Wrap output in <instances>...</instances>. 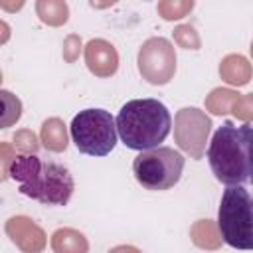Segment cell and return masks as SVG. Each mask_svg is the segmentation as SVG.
I'll return each mask as SVG.
<instances>
[{
	"mask_svg": "<svg viewBox=\"0 0 253 253\" xmlns=\"http://www.w3.org/2000/svg\"><path fill=\"white\" fill-rule=\"evenodd\" d=\"M8 176L18 182L20 194L43 206H65L75 190L73 176L63 164L36 154H16Z\"/></svg>",
	"mask_w": 253,
	"mask_h": 253,
	"instance_id": "1",
	"label": "cell"
},
{
	"mask_svg": "<svg viewBox=\"0 0 253 253\" xmlns=\"http://www.w3.org/2000/svg\"><path fill=\"white\" fill-rule=\"evenodd\" d=\"M172 117L166 105L158 99L126 101L117 115V132L126 148L152 150L170 134Z\"/></svg>",
	"mask_w": 253,
	"mask_h": 253,
	"instance_id": "2",
	"label": "cell"
},
{
	"mask_svg": "<svg viewBox=\"0 0 253 253\" xmlns=\"http://www.w3.org/2000/svg\"><path fill=\"white\" fill-rule=\"evenodd\" d=\"M217 231L233 249H253V198L243 186H227L219 210Z\"/></svg>",
	"mask_w": 253,
	"mask_h": 253,
	"instance_id": "3",
	"label": "cell"
},
{
	"mask_svg": "<svg viewBox=\"0 0 253 253\" xmlns=\"http://www.w3.org/2000/svg\"><path fill=\"white\" fill-rule=\"evenodd\" d=\"M208 162L215 180L225 186H243L249 182L241 132L231 121H225L213 132L208 146Z\"/></svg>",
	"mask_w": 253,
	"mask_h": 253,
	"instance_id": "4",
	"label": "cell"
},
{
	"mask_svg": "<svg viewBox=\"0 0 253 253\" xmlns=\"http://www.w3.org/2000/svg\"><path fill=\"white\" fill-rule=\"evenodd\" d=\"M71 138L81 154L107 156L117 144V119L105 109L79 111L69 126Z\"/></svg>",
	"mask_w": 253,
	"mask_h": 253,
	"instance_id": "5",
	"label": "cell"
},
{
	"mask_svg": "<svg viewBox=\"0 0 253 253\" xmlns=\"http://www.w3.org/2000/svg\"><path fill=\"white\" fill-rule=\"evenodd\" d=\"M182 170L184 156L170 146L144 150L132 160V174L136 182L150 192H162L176 186Z\"/></svg>",
	"mask_w": 253,
	"mask_h": 253,
	"instance_id": "6",
	"label": "cell"
},
{
	"mask_svg": "<svg viewBox=\"0 0 253 253\" xmlns=\"http://www.w3.org/2000/svg\"><path fill=\"white\" fill-rule=\"evenodd\" d=\"M138 71L152 85H164L176 71L174 45L166 38H150L138 51Z\"/></svg>",
	"mask_w": 253,
	"mask_h": 253,
	"instance_id": "7",
	"label": "cell"
},
{
	"mask_svg": "<svg viewBox=\"0 0 253 253\" xmlns=\"http://www.w3.org/2000/svg\"><path fill=\"white\" fill-rule=\"evenodd\" d=\"M210 126L211 121L200 109L186 107L176 115V128H174L176 142L180 144L182 150H186L194 158H202L206 138L210 134Z\"/></svg>",
	"mask_w": 253,
	"mask_h": 253,
	"instance_id": "8",
	"label": "cell"
},
{
	"mask_svg": "<svg viewBox=\"0 0 253 253\" xmlns=\"http://www.w3.org/2000/svg\"><path fill=\"white\" fill-rule=\"evenodd\" d=\"M6 233L24 253H40L45 245L43 231L30 217H24V215L10 217L6 221Z\"/></svg>",
	"mask_w": 253,
	"mask_h": 253,
	"instance_id": "9",
	"label": "cell"
},
{
	"mask_svg": "<svg viewBox=\"0 0 253 253\" xmlns=\"http://www.w3.org/2000/svg\"><path fill=\"white\" fill-rule=\"evenodd\" d=\"M85 63L97 77H111L119 67V53L107 40H91L85 45Z\"/></svg>",
	"mask_w": 253,
	"mask_h": 253,
	"instance_id": "10",
	"label": "cell"
},
{
	"mask_svg": "<svg viewBox=\"0 0 253 253\" xmlns=\"http://www.w3.org/2000/svg\"><path fill=\"white\" fill-rule=\"evenodd\" d=\"M219 75L229 85H245L251 77V65L247 63V59L243 55L231 53V55L223 57V61L219 65Z\"/></svg>",
	"mask_w": 253,
	"mask_h": 253,
	"instance_id": "11",
	"label": "cell"
},
{
	"mask_svg": "<svg viewBox=\"0 0 253 253\" xmlns=\"http://www.w3.org/2000/svg\"><path fill=\"white\" fill-rule=\"evenodd\" d=\"M51 247L55 253H87L89 243L83 237V233L75 229H57L51 235Z\"/></svg>",
	"mask_w": 253,
	"mask_h": 253,
	"instance_id": "12",
	"label": "cell"
},
{
	"mask_svg": "<svg viewBox=\"0 0 253 253\" xmlns=\"http://www.w3.org/2000/svg\"><path fill=\"white\" fill-rule=\"evenodd\" d=\"M42 142L51 152H61L67 148V130L61 119H47L42 125Z\"/></svg>",
	"mask_w": 253,
	"mask_h": 253,
	"instance_id": "13",
	"label": "cell"
},
{
	"mask_svg": "<svg viewBox=\"0 0 253 253\" xmlns=\"http://www.w3.org/2000/svg\"><path fill=\"white\" fill-rule=\"evenodd\" d=\"M36 12L40 20L47 26H61L69 18V6L63 0H38Z\"/></svg>",
	"mask_w": 253,
	"mask_h": 253,
	"instance_id": "14",
	"label": "cell"
},
{
	"mask_svg": "<svg viewBox=\"0 0 253 253\" xmlns=\"http://www.w3.org/2000/svg\"><path fill=\"white\" fill-rule=\"evenodd\" d=\"M239 97H241L239 93L229 91V89H213L210 93V97L206 99V107L213 115H225V113L233 111V105Z\"/></svg>",
	"mask_w": 253,
	"mask_h": 253,
	"instance_id": "15",
	"label": "cell"
},
{
	"mask_svg": "<svg viewBox=\"0 0 253 253\" xmlns=\"http://www.w3.org/2000/svg\"><path fill=\"white\" fill-rule=\"evenodd\" d=\"M192 237L196 241V245L200 247H206V249H215L219 245V231L215 233V227L211 221L208 219H202L198 221L194 227H192Z\"/></svg>",
	"mask_w": 253,
	"mask_h": 253,
	"instance_id": "16",
	"label": "cell"
},
{
	"mask_svg": "<svg viewBox=\"0 0 253 253\" xmlns=\"http://www.w3.org/2000/svg\"><path fill=\"white\" fill-rule=\"evenodd\" d=\"M194 2L192 0H164L158 2L156 10L164 20H180L184 16H188V12H192Z\"/></svg>",
	"mask_w": 253,
	"mask_h": 253,
	"instance_id": "17",
	"label": "cell"
},
{
	"mask_svg": "<svg viewBox=\"0 0 253 253\" xmlns=\"http://www.w3.org/2000/svg\"><path fill=\"white\" fill-rule=\"evenodd\" d=\"M0 95H2V103H4L2 126L6 128V126H10L12 123H16V121L20 119V115H22V103H20V99H16V97H14L10 91H6V89H2Z\"/></svg>",
	"mask_w": 253,
	"mask_h": 253,
	"instance_id": "18",
	"label": "cell"
},
{
	"mask_svg": "<svg viewBox=\"0 0 253 253\" xmlns=\"http://www.w3.org/2000/svg\"><path fill=\"white\" fill-rule=\"evenodd\" d=\"M174 40H176L178 45H182L186 49H198L200 47V36H198V32L190 24L178 26L174 30Z\"/></svg>",
	"mask_w": 253,
	"mask_h": 253,
	"instance_id": "19",
	"label": "cell"
},
{
	"mask_svg": "<svg viewBox=\"0 0 253 253\" xmlns=\"http://www.w3.org/2000/svg\"><path fill=\"white\" fill-rule=\"evenodd\" d=\"M241 140H243V150H245V162H247V176L249 182L253 184V126L241 125L239 126Z\"/></svg>",
	"mask_w": 253,
	"mask_h": 253,
	"instance_id": "20",
	"label": "cell"
},
{
	"mask_svg": "<svg viewBox=\"0 0 253 253\" xmlns=\"http://www.w3.org/2000/svg\"><path fill=\"white\" fill-rule=\"evenodd\" d=\"M14 146L22 152V154H36L38 150V138L32 130H20L14 134Z\"/></svg>",
	"mask_w": 253,
	"mask_h": 253,
	"instance_id": "21",
	"label": "cell"
},
{
	"mask_svg": "<svg viewBox=\"0 0 253 253\" xmlns=\"http://www.w3.org/2000/svg\"><path fill=\"white\" fill-rule=\"evenodd\" d=\"M231 113H233L235 117L243 119V121H251V119H253V93L241 95V97L235 101Z\"/></svg>",
	"mask_w": 253,
	"mask_h": 253,
	"instance_id": "22",
	"label": "cell"
},
{
	"mask_svg": "<svg viewBox=\"0 0 253 253\" xmlns=\"http://www.w3.org/2000/svg\"><path fill=\"white\" fill-rule=\"evenodd\" d=\"M79 49H81V40L77 36H69L65 42H63V57L71 63L75 61V57L79 55Z\"/></svg>",
	"mask_w": 253,
	"mask_h": 253,
	"instance_id": "23",
	"label": "cell"
},
{
	"mask_svg": "<svg viewBox=\"0 0 253 253\" xmlns=\"http://www.w3.org/2000/svg\"><path fill=\"white\" fill-rule=\"evenodd\" d=\"M111 253H140V251L134 247H115Z\"/></svg>",
	"mask_w": 253,
	"mask_h": 253,
	"instance_id": "24",
	"label": "cell"
},
{
	"mask_svg": "<svg viewBox=\"0 0 253 253\" xmlns=\"http://www.w3.org/2000/svg\"><path fill=\"white\" fill-rule=\"evenodd\" d=\"M251 57H253V42H251Z\"/></svg>",
	"mask_w": 253,
	"mask_h": 253,
	"instance_id": "25",
	"label": "cell"
}]
</instances>
